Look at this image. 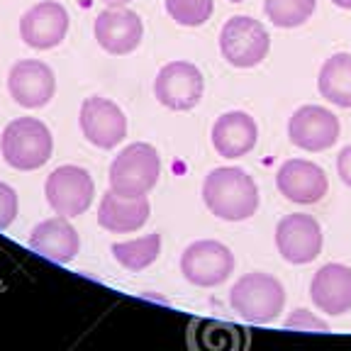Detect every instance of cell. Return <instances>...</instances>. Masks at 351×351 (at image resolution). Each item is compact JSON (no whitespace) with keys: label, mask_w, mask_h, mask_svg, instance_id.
<instances>
[{"label":"cell","mask_w":351,"mask_h":351,"mask_svg":"<svg viewBox=\"0 0 351 351\" xmlns=\"http://www.w3.org/2000/svg\"><path fill=\"white\" fill-rule=\"evenodd\" d=\"M203 203L215 217L225 222H244L254 217L261 203L254 176L239 166H217L203 181Z\"/></svg>","instance_id":"1"},{"label":"cell","mask_w":351,"mask_h":351,"mask_svg":"<svg viewBox=\"0 0 351 351\" xmlns=\"http://www.w3.org/2000/svg\"><path fill=\"white\" fill-rule=\"evenodd\" d=\"M54 137L37 117H17L8 122L0 137V154L10 169L37 171L51 159Z\"/></svg>","instance_id":"2"},{"label":"cell","mask_w":351,"mask_h":351,"mask_svg":"<svg viewBox=\"0 0 351 351\" xmlns=\"http://www.w3.org/2000/svg\"><path fill=\"white\" fill-rule=\"evenodd\" d=\"M230 305L244 322L271 324L285 307V288L276 276L252 271L244 274L230 291Z\"/></svg>","instance_id":"3"},{"label":"cell","mask_w":351,"mask_h":351,"mask_svg":"<svg viewBox=\"0 0 351 351\" xmlns=\"http://www.w3.org/2000/svg\"><path fill=\"white\" fill-rule=\"evenodd\" d=\"M161 178V156L147 142H134L117 154L108 171L110 191L117 195H149Z\"/></svg>","instance_id":"4"},{"label":"cell","mask_w":351,"mask_h":351,"mask_svg":"<svg viewBox=\"0 0 351 351\" xmlns=\"http://www.w3.org/2000/svg\"><path fill=\"white\" fill-rule=\"evenodd\" d=\"M219 51L234 69H254L269 56L271 34L249 15L230 17L219 29Z\"/></svg>","instance_id":"5"},{"label":"cell","mask_w":351,"mask_h":351,"mask_svg":"<svg viewBox=\"0 0 351 351\" xmlns=\"http://www.w3.org/2000/svg\"><path fill=\"white\" fill-rule=\"evenodd\" d=\"M237 258L227 244L217 239H197L181 254V274L191 285L215 288L234 274Z\"/></svg>","instance_id":"6"},{"label":"cell","mask_w":351,"mask_h":351,"mask_svg":"<svg viewBox=\"0 0 351 351\" xmlns=\"http://www.w3.org/2000/svg\"><path fill=\"white\" fill-rule=\"evenodd\" d=\"M47 203L56 215L64 217H78L93 205L95 197V183L93 176L88 173L83 166L66 164L59 166L49 173L47 186H44Z\"/></svg>","instance_id":"7"},{"label":"cell","mask_w":351,"mask_h":351,"mask_svg":"<svg viewBox=\"0 0 351 351\" xmlns=\"http://www.w3.org/2000/svg\"><path fill=\"white\" fill-rule=\"evenodd\" d=\"M322 225L313 215H285L276 225V249L285 263H293V266L313 263L322 254Z\"/></svg>","instance_id":"8"},{"label":"cell","mask_w":351,"mask_h":351,"mask_svg":"<svg viewBox=\"0 0 351 351\" xmlns=\"http://www.w3.org/2000/svg\"><path fill=\"white\" fill-rule=\"evenodd\" d=\"M205 93L203 71L191 61H171L161 66L154 78V95L164 108L186 112L193 110Z\"/></svg>","instance_id":"9"},{"label":"cell","mask_w":351,"mask_h":351,"mask_svg":"<svg viewBox=\"0 0 351 351\" xmlns=\"http://www.w3.org/2000/svg\"><path fill=\"white\" fill-rule=\"evenodd\" d=\"M341 134L339 117L322 105H300L288 120V139L302 152H327Z\"/></svg>","instance_id":"10"},{"label":"cell","mask_w":351,"mask_h":351,"mask_svg":"<svg viewBox=\"0 0 351 351\" xmlns=\"http://www.w3.org/2000/svg\"><path fill=\"white\" fill-rule=\"evenodd\" d=\"M78 125L86 142L98 149H115L127 137V117L122 108L103 95H90L83 100Z\"/></svg>","instance_id":"11"},{"label":"cell","mask_w":351,"mask_h":351,"mask_svg":"<svg viewBox=\"0 0 351 351\" xmlns=\"http://www.w3.org/2000/svg\"><path fill=\"white\" fill-rule=\"evenodd\" d=\"M93 34L108 54L125 56L132 54L142 44L144 22L134 10L125 5H110L93 22Z\"/></svg>","instance_id":"12"},{"label":"cell","mask_w":351,"mask_h":351,"mask_svg":"<svg viewBox=\"0 0 351 351\" xmlns=\"http://www.w3.org/2000/svg\"><path fill=\"white\" fill-rule=\"evenodd\" d=\"M8 90L17 105L37 110L49 105L56 93V76L49 64L39 59H22L8 73Z\"/></svg>","instance_id":"13"},{"label":"cell","mask_w":351,"mask_h":351,"mask_svg":"<svg viewBox=\"0 0 351 351\" xmlns=\"http://www.w3.org/2000/svg\"><path fill=\"white\" fill-rule=\"evenodd\" d=\"M276 188L291 203L315 205L327 195L329 181L324 169L315 161L288 159L280 164L278 173H276Z\"/></svg>","instance_id":"14"},{"label":"cell","mask_w":351,"mask_h":351,"mask_svg":"<svg viewBox=\"0 0 351 351\" xmlns=\"http://www.w3.org/2000/svg\"><path fill=\"white\" fill-rule=\"evenodd\" d=\"M69 32V12L61 3L44 0L29 8L20 20V37L32 49H54Z\"/></svg>","instance_id":"15"},{"label":"cell","mask_w":351,"mask_h":351,"mask_svg":"<svg viewBox=\"0 0 351 351\" xmlns=\"http://www.w3.org/2000/svg\"><path fill=\"white\" fill-rule=\"evenodd\" d=\"M310 300L319 313L339 317L351 310V269L344 263H324L310 280Z\"/></svg>","instance_id":"16"},{"label":"cell","mask_w":351,"mask_h":351,"mask_svg":"<svg viewBox=\"0 0 351 351\" xmlns=\"http://www.w3.org/2000/svg\"><path fill=\"white\" fill-rule=\"evenodd\" d=\"M29 249L54 263H71L81 252V237L76 227L69 222V217L56 215V217L42 219L29 232Z\"/></svg>","instance_id":"17"},{"label":"cell","mask_w":351,"mask_h":351,"mask_svg":"<svg viewBox=\"0 0 351 351\" xmlns=\"http://www.w3.org/2000/svg\"><path fill=\"white\" fill-rule=\"evenodd\" d=\"M258 142V125L244 110H230L215 120L213 147L222 159H241Z\"/></svg>","instance_id":"18"},{"label":"cell","mask_w":351,"mask_h":351,"mask_svg":"<svg viewBox=\"0 0 351 351\" xmlns=\"http://www.w3.org/2000/svg\"><path fill=\"white\" fill-rule=\"evenodd\" d=\"M149 215H152V203L147 195L127 197L108 191L100 200L98 225L112 234H130L147 225Z\"/></svg>","instance_id":"19"},{"label":"cell","mask_w":351,"mask_h":351,"mask_svg":"<svg viewBox=\"0 0 351 351\" xmlns=\"http://www.w3.org/2000/svg\"><path fill=\"white\" fill-rule=\"evenodd\" d=\"M317 90L327 103L351 108V54L339 51L324 61L317 73Z\"/></svg>","instance_id":"20"},{"label":"cell","mask_w":351,"mask_h":351,"mask_svg":"<svg viewBox=\"0 0 351 351\" xmlns=\"http://www.w3.org/2000/svg\"><path fill=\"white\" fill-rule=\"evenodd\" d=\"M112 258L120 263L122 269L137 274V271L149 269L161 254V234H147L139 237V239H130V241H117L110 247Z\"/></svg>","instance_id":"21"},{"label":"cell","mask_w":351,"mask_h":351,"mask_svg":"<svg viewBox=\"0 0 351 351\" xmlns=\"http://www.w3.org/2000/svg\"><path fill=\"white\" fill-rule=\"evenodd\" d=\"M317 10V0H263V12L280 29L305 25Z\"/></svg>","instance_id":"22"},{"label":"cell","mask_w":351,"mask_h":351,"mask_svg":"<svg viewBox=\"0 0 351 351\" xmlns=\"http://www.w3.org/2000/svg\"><path fill=\"white\" fill-rule=\"evenodd\" d=\"M215 10V0H166V12L176 25L203 27Z\"/></svg>","instance_id":"23"},{"label":"cell","mask_w":351,"mask_h":351,"mask_svg":"<svg viewBox=\"0 0 351 351\" xmlns=\"http://www.w3.org/2000/svg\"><path fill=\"white\" fill-rule=\"evenodd\" d=\"M285 327L302 329V332H327L329 324H327V319L317 317V315H313L310 310H305V307H298V310H293V313L288 315Z\"/></svg>","instance_id":"24"},{"label":"cell","mask_w":351,"mask_h":351,"mask_svg":"<svg viewBox=\"0 0 351 351\" xmlns=\"http://www.w3.org/2000/svg\"><path fill=\"white\" fill-rule=\"evenodd\" d=\"M17 191L8 183L0 181V230H8V227L15 222L17 217Z\"/></svg>","instance_id":"25"},{"label":"cell","mask_w":351,"mask_h":351,"mask_svg":"<svg viewBox=\"0 0 351 351\" xmlns=\"http://www.w3.org/2000/svg\"><path fill=\"white\" fill-rule=\"evenodd\" d=\"M337 173H339L341 183L351 188V144L341 149L339 156H337Z\"/></svg>","instance_id":"26"},{"label":"cell","mask_w":351,"mask_h":351,"mask_svg":"<svg viewBox=\"0 0 351 351\" xmlns=\"http://www.w3.org/2000/svg\"><path fill=\"white\" fill-rule=\"evenodd\" d=\"M337 8H341V10H351V0H332Z\"/></svg>","instance_id":"27"},{"label":"cell","mask_w":351,"mask_h":351,"mask_svg":"<svg viewBox=\"0 0 351 351\" xmlns=\"http://www.w3.org/2000/svg\"><path fill=\"white\" fill-rule=\"evenodd\" d=\"M103 3H108V5H127L130 0H103Z\"/></svg>","instance_id":"28"},{"label":"cell","mask_w":351,"mask_h":351,"mask_svg":"<svg viewBox=\"0 0 351 351\" xmlns=\"http://www.w3.org/2000/svg\"><path fill=\"white\" fill-rule=\"evenodd\" d=\"M230 3H241V0H230Z\"/></svg>","instance_id":"29"}]
</instances>
